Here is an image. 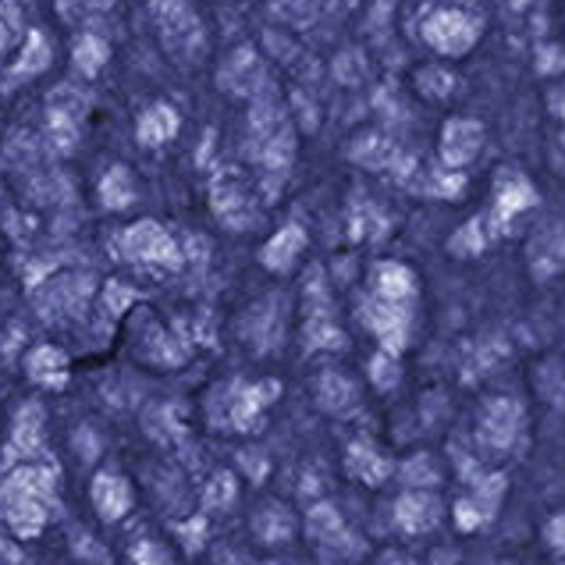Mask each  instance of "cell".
Here are the masks:
<instances>
[{
    "label": "cell",
    "mask_w": 565,
    "mask_h": 565,
    "mask_svg": "<svg viewBox=\"0 0 565 565\" xmlns=\"http://www.w3.org/2000/svg\"><path fill=\"white\" fill-rule=\"evenodd\" d=\"M427 36H430L434 46H438V51L459 54V51H466V46L473 43V25L456 11H441V14H434V19H430Z\"/></svg>",
    "instance_id": "cell-1"
},
{
    "label": "cell",
    "mask_w": 565,
    "mask_h": 565,
    "mask_svg": "<svg viewBox=\"0 0 565 565\" xmlns=\"http://www.w3.org/2000/svg\"><path fill=\"white\" fill-rule=\"evenodd\" d=\"M480 125L473 121H451L445 128V142H441V150H445V160L448 164H466V160H473L477 150H480Z\"/></svg>",
    "instance_id": "cell-2"
},
{
    "label": "cell",
    "mask_w": 565,
    "mask_h": 565,
    "mask_svg": "<svg viewBox=\"0 0 565 565\" xmlns=\"http://www.w3.org/2000/svg\"><path fill=\"white\" fill-rule=\"evenodd\" d=\"M434 515H438V505L427 494H406L398 505V520L406 530H427L434 523Z\"/></svg>",
    "instance_id": "cell-3"
},
{
    "label": "cell",
    "mask_w": 565,
    "mask_h": 565,
    "mask_svg": "<svg viewBox=\"0 0 565 565\" xmlns=\"http://www.w3.org/2000/svg\"><path fill=\"white\" fill-rule=\"evenodd\" d=\"M530 203H534V189H530L523 179H512L502 185V192H498V221H505L512 214H520V210H526Z\"/></svg>",
    "instance_id": "cell-4"
},
{
    "label": "cell",
    "mask_w": 565,
    "mask_h": 565,
    "mask_svg": "<svg viewBox=\"0 0 565 565\" xmlns=\"http://www.w3.org/2000/svg\"><path fill=\"white\" fill-rule=\"evenodd\" d=\"M413 292V274L406 267H398V264H387L381 267V296L387 302H395V299H406Z\"/></svg>",
    "instance_id": "cell-5"
},
{
    "label": "cell",
    "mask_w": 565,
    "mask_h": 565,
    "mask_svg": "<svg viewBox=\"0 0 565 565\" xmlns=\"http://www.w3.org/2000/svg\"><path fill=\"white\" fill-rule=\"evenodd\" d=\"M0 43H4V29H0Z\"/></svg>",
    "instance_id": "cell-6"
},
{
    "label": "cell",
    "mask_w": 565,
    "mask_h": 565,
    "mask_svg": "<svg viewBox=\"0 0 565 565\" xmlns=\"http://www.w3.org/2000/svg\"><path fill=\"white\" fill-rule=\"evenodd\" d=\"M515 4H526V0H515Z\"/></svg>",
    "instance_id": "cell-7"
}]
</instances>
